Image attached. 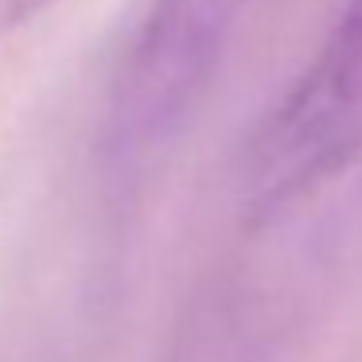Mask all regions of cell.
<instances>
[{"label": "cell", "instance_id": "cell-2", "mask_svg": "<svg viewBox=\"0 0 362 362\" xmlns=\"http://www.w3.org/2000/svg\"><path fill=\"white\" fill-rule=\"evenodd\" d=\"M362 160V0H346L320 55L242 148L238 199L269 218Z\"/></svg>", "mask_w": 362, "mask_h": 362}, {"label": "cell", "instance_id": "cell-1", "mask_svg": "<svg viewBox=\"0 0 362 362\" xmlns=\"http://www.w3.org/2000/svg\"><path fill=\"white\" fill-rule=\"evenodd\" d=\"M245 0H144L113 59L102 152L133 172L175 141L218 74Z\"/></svg>", "mask_w": 362, "mask_h": 362}, {"label": "cell", "instance_id": "cell-3", "mask_svg": "<svg viewBox=\"0 0 362 362\" xmlns=\"http://www.w3.org/2000/svg\"><path fill=\"white\" fill-rule=\"evenodd\" d=\"M43 4H47V0H0V35L24 28L28 20L43 8Z\"/></svg>", "mask_w": 362, "mask_h": 362}]
</instances>
